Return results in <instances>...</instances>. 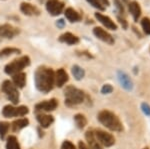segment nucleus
<instances>
[{
	"label": "nucleus",
	"instance_id": "1",
	"mask_svg": "<svg viewBox=\"0 0 150 149\" xmlns=\"http://www.w3.org/2000/svg\"><path fill=\"white\" fill-rule=\"evenodd\" d=\"M35 86L40 92L48 93L53 89L55 84V72L52 68L46 66H40L34 74Z\"/></svg>",
	"mask_w": 150,
	"mask_h": 149
},
{
	"label": "nucleus",
	"instance_id": "2",
	"mask_svg": "<svg viewBox=\"0 0 150 149\" xmlns=\"http://www.w3.org/2000/svg\"><path fill=\"white\" fill-rule=\"evenodd\" d=\"M97 119L103 126H105L106 128H108L111 131L120 132L123 130L121 121L113 112L109 111V110H102L99 112L97 115Z\"/></svg>",
	"mask_w": 150,
	"mask_h": 149
},
{
	"label": "nucleus",
	"instance_id": "3",
	"mask_svg": "<svg viewBox=\"0 0 150 149\" xmlns=\"http://www.w3.org/2000/svg\"><path fill=\"white\" fill-rule=\"evenodd\" d=\"M65 94V104L71 107L78 105L84 101V92L74 86H67L64 90Z\"/></svg>",
	"mask_w": 150,
	"mask_h": 149
},
{
	"label": "nucleus",
	"instance_id": "4",
	"mask_svg": "<svg viewBox=\"0 0 150 149\" xmlns=\"http://www.w3.org/2000/svg\"><path fill=\"white\" fill-rule=\"evenodd\" d=\"M30 65V58L28 56H22L20 58L14 59L10 63H8L4 68L6 74L8 75H15V74L22 72V70L25 67Z\"/></svg>",
	"mask_w": 150,
	"mask_h": 149
},
{
	"label": "nucleus",
	"instance_id": "5",
	"mask_svg": "<svg viewBox=\"0 0 150 149\" xmlns=\"http://www.w3.org/2000/svg\"><path fill=\"white\" fill-rule=\"evenodd\" d=\"M1 89L5 93V95L7 96L10 101L13 104H17L19 102V92L18 89L10 80H5L1 85Z\"/></svg>",
	"mask_w": 150,
	"mask_h": 149
},
{
	"label": "nucleus",
	"instance_id": "6",
	"mask_svg": "<svg viewBox=\"0 0 150 149\" xmlns=\"http://www.w3.org/2000/svg\"><path fill=\"white\" fill-rule=\"evenodd\" d=\"M29 109L26 106H18L14 107L13 105H6L4 106L2 110V114L6 118H11V117H19L24 116V115L28 114Z\"/></svg>",
	"mask_w": 150,
	"mask_h": 149
},
{
	"label": "nucleus",
	"instance_id": "7",
	"mask_svg": "<svg viewBox=\"0 0 150 149\" xmlns=\"http://www.w3.org/2000/svg\"><path fill=\"white\" fill-rule=\"evenodd\" d=\"M96 139L99 142L101 146H105V147H110V146L114 145L115 143V138L112 134L107 133L106 131L103 130H96L94 132Z\"/></svg>",
	"mask_w": 150,
	"mask_h": 149
},
{
	"label": "nucleus",
	"instance_id": "8",
	"mask_svg": "<svg viewBox=\"0 0 150 149\" xmlns=\"http://www.w3.org/2000/svg\"><path fill=\"white\" fill-rule=\"evenodd\" d=\"M46 10L52 16H58L64 10V3L60 0H47L46 1Z\"/></svg>",
	"mask_w": 150,
	"mask_h": 149
},
{
	"label": "nucleus",
	"instance_id": "9",
	"mask_svg": "<svg viewBox=\"0 0 150 149\" xmlns=\"http://www.w3.org/2000/svg\"><path fill=\"white\" fill-rule=\"evenodd\" d=\"M20 33V29L11 24H1L0 25V37H4L7 39H12Z\"/></svg>",
	"mask_w": 150,
	"mask_h": 149
},
{
	"label": "nucleus",
	"instance_id": "10",
	"mask_svg": "<svg viewBox=\"0 0 150 149\" xmlns=\"http://www.w3.org/2000/svg\"><path fill=\"white\" fill-rule=\"evenodd\" d=\"M93 34L100 39L101 41L107 43L109 45L114 44V38L112 37V35L109 32H107L106 30H104L102 27H95L93 29Z\"/></svg>",
	"mask_w": 150,
	"mask_h": 149
},
{
	"label": "nucleus",
	"instance_id": "11",
	"mask_svg": "<svg viewBox=\"0 0 150 149\" xmlns=\"http://www.w3.org/2000/svg\"><path fill=\"white\" fill-rule=\"evenodd\" d=\"M58 106V102L56 99L52 98L50 100H46V101H42L38 104L35 105V109L37 111H41V112H50L55 110Z\"/></svg>",
	"mask_w": 150,
	"mask_h": 149
},
{
	"label": "nucleus",
	"instance_id": "12",
	"mask_svg": "<svg viewBox=\"0 0 150 149\" xmlns=\"http://www.w3.org/2000/svg\"><path fill=\"white\" fill-rule=\"evenodd\" d=\"M94 16H95V18L97 19L103 26H105L107 29L117 30V24H116L110 17L104 15L102 13H99V12H96V13L94 14Z\"/></svg>",
	"mask_w": 150,
	"mask_h": 149
},
{
	"label": "nucleus",
	"instance_id": "13",
	"mask_svg": "<svg viewBox=\"0 0 150 149\" xmlns=\"http://www.w3.org/2000/svg\"><path fill=\"white\" fill-rule=\"evenodd\" d=\"M20 11L24 15L27 16H38L40 15V10L33 4L28 2H22L20 5Z\"/></svg>",
	"mask_w": 150,
	"mask_h": 149
},
{
	"label": "nucleus",
	"instance_id": "14",
	"mask_svg": "<svg viewBox=\"0 0 150 149\" xmlns=\"http://www.w3.org/2000/svg\"><path fill=\"white\" fill-rule=\"evenodd\" d=\"M117 77H118V80H119V83L121 84V86L125 90L130 91L133 89V82H132L131 78L128 76V74H126L123 71H118Z\"/></svg>",
	"mask_w": 150,
	"mask_h": 149
},
{
	"label": "nucleus",
	"instance_id": "15",
	"mask_svg": "<svg viewBox=\"0 0 150 149\" xmlns=\"http://www.w3.org/2000/svg\"><path fill=\"white\" fill-rule=\"evenodd\" d=\"M68 74L63 68H60L55 72V85L57 87H62L68 81Z\"/></svg>",
	"mask_w": 150,
	"mask_h": 149
},
{
	"label": "nucleus",
	"instance_id": "16",
	"mask_svg": "<svg viewBox=\"0 0 150 149\" xmlns=\"http://www.w3.org/2000/svg\"><path fill=\"white\" fill-rule=\"evenodd\" d=\"M64 15L66 17L67 20L71 23L74 22H79V21L82 20V16L79 12H77L75 9L71 8V7H68L64 10Z\"/></svg>",
	"mask_w": 150,
	"mask_h": 149
},
{
	"label": "nucleus",
	"instance_id": "17",
	"mask_svg": "<svg viewBox=\"0 0 150 149\" xmlns=\"http://www.w3.org/2000/svg\"><path fill=\"white\" fill-rule=\"evenodd\" d=\"M128 10H129L130 14L132 15L135 22H137L139 17L141 16V7H140L138 2L131 1L130 3H128Z\"/></svg>",
	"mask_w": 150,
	"mask_h": 149
},
{
	"label": "nucleus",
	"instance_id": "18",
	"mask_svg": "<svg viewBox=\"0 0 150 149\" xmlns=\"http://www.w3.org/2000/svg\"><path fill=\"white\" fill-rule=\"evenodd\" d=\"M58 40L60 42L65 43V44H68V45H75L79 42V38L76 35L72 34L70 32H65L62 35H60Z\"/></svg>",
	"mask_w": 150,
	"mask_h": 149
},
{
	"label": "nucleus",
	"instance_id": "19",
	"mask_svg": "<svg viewBox=\"0 0 150 149\" xmlns=\"http://www.w3.org/2000/svg\"><path fill=\"white\" fill-rule=\"evenodd\" d=\"M86 140L88 142V146L90 149H102V146L99 144V142L96 139L95 135H94V132L92 130H88L85 134Z\"/></svg>",
	"mask_w": 150,
	"mask_h": 149
},
{
	"label": "nucleus",
	"instance_id": "20",
	"mask_svg": "<svg viewBox=\"0 0 150 149\" xmlns=\"http://www.w3.org/2000/svg\"><path fill=\"white\" fill-rule=\"evenodd\" d=\"M37 121L39 122L40 126L42 128H48L54 121L52 115H48V114H38L37 115Z\"/></svg>",
	"mask_w": 150,
	"mask_h": 149
},
{
	"label": "nucleus",
	"instance_id": "21",
	"mask_svg": "<svg viewBox=\"0 0 150 149\" xmlns=\"http://www.w3.org/2000/svg\"><path fill=\"white\" fill-rule=\"evenodd\" d=\"M12 83L17 88H23L26 84V74L24 72H19L12 76Z\"/></svg>",
	"mask_w": 150,
	"mask_h": 149
},
{
	"label": "nucleus",
	"instance_id": "22",
	"mask_svg": "<svg viewBox=\"0 0 150 149\" xmlns=\"http://www.w3.org/2000/svg\"><path fill=\"white\" fill-rule=\"evenodd\" d=\"M29 124V120L27 118H20L17 119L15 121H13V123L11 124V128L13 132H17L21 130L24 127H26Z\"/></svg>",
	"mask_w": 150,
	"mask_h": 149
},
{
	"label": "nucleus",
	"instance_id": "23",
	"mask_svg": "<svg viewBox=\"0 0 150 149\" xmlns=\"http://www.w3.org/2000/svg\"><path fill=\"white\" fill-rule=\"evenodd\" d=\"M20 52H21V50L18 49V48H15V47L3 48L2 50H0V59L5 58V57H8L13 54H19Z\"/></svg>",
	"mask_w": 150,
	"mask_h": 149
},
{
	"label": "nucleus",
	"instance_id": "24",
	"mask_svg": "<svg viewBox=\"0 0 150 149\" xmlns=\"http://www.w3.org/2000/svg\"><path fill=\"white\" fill-rule=\"evenodd\" d=\"M71 72H72V75L74 76V78L76 79V80H81V79L84 77V75H85V71H84V69L79 65L72 66Z\"/></svg>",
	"mask_w": 150,
	"mask_h": 149
},
{
	"label": "nucleus",
	"instance_id": "25",
	"mask_svg": "<svg viewBox=\"0 0 150 149\" xmlns=\"http://www.w3.org/2000/svg\"><path fill=\"white\" fill-rule=\"evenodd\" d=\"M6 149H21L20 144H19L17 138L15 136L11 135L7 138L6 142Z\"/></svg>",
	"mask_w": 150,
	"mask_h": 149
},
{
	"label": "nucleus",
	"instance_id": "26",
	"mask_svg": "<svg viewBox=\"0 0 150 149\" xmlns=\"http://www.w3.org/2000/svg\"><path fill=\"white\" fill-rule=\"evenodd\" d=\"M74 121H75V124L77 125L78 128H84L87 124V119L84 115L82 114H76L74 116Z\"/></svg>",
	"mask_w": 150,
	"mask_h": 149
},
{
	"label": "nucleus",
	"instance_id": "27",
	"mask_svg": "<svg viewBox=\"0 0 150 149\" xmlns=\"http://www.w3.org/2000/svg\"><path fill=\"white\" fill-rule=\"evenodd\" d=\"M10 128V124L8 122H5V121H2L0 122V139L3 140L5 138L6 134L8 133V130Z\"/></svg>",
	"mask_w": 150,
	"mask_h": 149
},
{
	"label": "nucleus",
	"instance_id": "28",
	"mask_svg": "<svg viewBox=\"0 0 150 149\" xmlns=\"http://www.w3.org/2000/svg\"><path fill=\"white\" fill-rule=\"evenodd\" d=\"M141 26H142V29L146 34L150 35V18L148 17H144L142 18L141 20Z\"/></svg>",
	"mask_w": 150,
	"mask_h": 149
},
{
	"label": "nucleus",
	"instance_id": "29",
	"mask_svg": "<svg viewBox=\"0 0 150 149\" xmlns=\"http://www.w3.org/2000/svg\"><path fill=\"white\" fill-rule=\"evenodd\" d=\"M86 1L88 2L91 6L94 7V8H96V9H98V10H100V11L105 10V7H103L102 5H101L100 2H99V0H86Z\"/></svg>",
	"mask_w": 150,
	"mask_h": 149
},
{
	"label": "nucleus",
	"instance_id": "30",
	"mask_svg": "<svg viewBox=\"0 0 150 149\" xmlns=\"http://www.w3.org/2000/svg\"><path fill=\"white\" fill-rule=\"evenodd\" d=\"M113 1H114V5L116 7V9H117V11L119 12L120 14L124 15L125 10H124V6H123L122 2L120 1V0H113Z\"/></svg>",
	"mask_w": 150,
	"mask_h": 149
},
{
	"label": "nucleus",
	"instance_id": "31",
	"mask_svg": "<svg viewBox=\"0 0 150 149\" xmlns=\"http://www.w3.org/2000/svg\"><path fill=\"white\" fill-rule=\"evenodd\" d=\"M112 91H113V87L111 84H105L101 88V93L102 94H110V93H112Z\"/></svg>",
	"mask_w": 150,
	"mask_h": 149
},
{
	"label": "nucleus",
	"instance_id": "32",
	"mask_svg": "<svg viewBox=\"0 0 150 149\" xmlns=\"http://www.w3.org/2000/svg\"><path fill=\"white\" fill-rule=\"evenodd\" d=\"M141 110H142V112L146 115V116H150V105L148 104V103H146V102L142 103Z\"/></svg>",
	"mask_w": 150,
	"mask_h": 149
},
{
	"label": "nucleus",
	"instance_id": "33",
	"mask_svg": "<svg viewBox=\"0 0 150 149\" xmlns=\"http://www.w3.org/2000/svg\"><path fill=\"white\" fill-rule=\"evenodd\" d=\"M61 149H76V148H75L73 143H71L70 141L66 140V141H64V142L62 143Z\"/></svg>",
	"mask_w": 150,
	"mask_h": 149
},
{
	"label": "nucleus",
	"instance_id": "34",
	"mask_svg": "<svg viewBox=\"0 0 150 149\" xmlns=\"http://www.w3.org/2000/svg\"><path fill=\"white\" fill-rule=\"evenodd\" d=\"M117 20L119 21V23H120V24H121V26H122L123 29H127V27H128V23H127V21L125 20L124 18L120 17V16H117Z\"/></svg>",
	"mask_w": 150,
	"mask_h": 149
},
{
	"label": "nucleus",
	"instance_id": "35",
	"mask_svg": "<svg viewBox=\"0 0 150 149\" xmlns=\"http://www.w3.org/2000/svg\"><path fill=\"white\" fill-rule=\"evenodd\" d=\"M56 26L58 28H60V29H62V28H64L65 26V21L64 19H58L56 21Z\"/></svg>",
	"mask_w": 150,
	"mask_h": 149
},
{
	"label": "nucleus",
	"instance_id": "36",
	"mask_svg": "<svg viewBox=\"0 0 150 149\" xmlns=\"http://www.w3.org/2000/svg\"><path fill=\"white\" fill-rule=\"evenodd\" d=\"M78 148L79 149H90L88 145H86V144L84 142H82V141H79L78 142Z\"/></svg>",
	"mask_w": 150,
	"mask_h": 149
},
{
	"label": "nucleus",
	"instance_id": "37",
	"mask_svg": "<svg viewBox=\"0 0 150 149\" xmlns=\"http://www.w3.org/2000/svg\"><path fill=\"white\" fill-rule=\"evenodd\" d=\"M99 2H100L101 5H102L103 7H105V8L110 5V4H109V0H99Z\"/></svg>",
	"mask_w": 150,
	"mask_h": 149
},
{
	"label": "nucleus",
	"instance_id": "38",
	"mask_svg": "<svg viewBox=\"0 0 150 149\" xmlns=\"http://www.w3.org/2000/svg\"><path fill=\"white\" fill-rule=\"evenodd\" d=\"M121 2H124V3H128V2H129V0H122Z\"/></svg>",
	"mask_w": 150,
	"mask_h": 149
},
{
	"label": "nucleus",
	"instance_id": "39",
	"mask_svg": "<svg viewBox=\"0 0 150 149\" xmlns=\"http://www.w3.org/2000/svg\"><path fill=\"white\" fill-rule=\"evenodd\" d=\"M44 1H45V0H39L40 3H43V2H44Z\"/></svg>",
	"mask_w": 150,
	"mask_h": 149
},
{
	"label": "nucleus",
	"instance_id": "40",
	"mask_svg": "<svg viewBox=\"0 0 150 149\" xmlns=\"http://www.w3.org/2000/svg\"><path fill=\"white\" fill-rule=\"evenodd\" d=\"M144 149H148V148H147V147H146V148H144Z\"/></svg>",
	"mask_w": 150,
	"mask_h": 149
}]
</instances>
